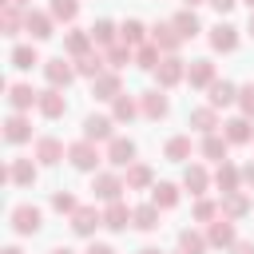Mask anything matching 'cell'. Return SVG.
<instances>
[{
  "label": "cell",
  "mask_w": 254,
  "mask_h": 254,
  "mask_svg": "<svg viewBox=\"0 0 254 254\" xmlns=\"http://www.w3.org/2000/svg\"><path fill=\"white\" fill-rule=\"evenodd\" d=\"M103 64H107V56H99V52H87V56H79V60H75V75L99 79V75H103Z\"/></svg>",
  "instance_id": "8fae6325"
},
{
  "label": "cell",
  "mask_w": 254,
  "mask_h": 254,
  "mask_svg": "<svg viewBox=\"0 0 254 254\" xmlns=\"http://www.w3.org/2000/svg\"><path fill=\"white\" fill-rule=\"evenodd\" d=\"M143 115L147 119H163L167 115V95L163 91H143Z\"/></svg>",
  "instance_id": "7402d4cb"
},
{
  "label": "cell",
  "mask_w": 254,
  "mask_h": 254,
  "mask_svg": "<svg viewBox=\"0 0 254 254\" xmlns=\"http://www.w3.org/2000/svg\"><path fill=\"white\" fill-rule=\"evenodd\" d=\"M139 254H159V250H155V246H147V250H139Z\"/></svg>",
  "instance_id": "9f6ffc18"
},
{
  "label": "cell",
  "mask_w": 254,
  "mask_h": 254,
  "mask_svg": "<svg viewBox=\"0 0 254 254\" xmlns=\"http://www.w3.org/2000/svg\"><path fill=\"white\" fill-rule=\"evenodd\" d=\"M4 179H12V183H20V187H28V183H36V167H32V159H16L8 171H4Z\"/></svg>",
  "instance_id": "ffe728a7"
},
{
  "label": "cell",
  "mask_w": 254,
  "mask_h": 254,
  "mask_svg": "<svg viewBox=\"0 0 254 254\" xmlns=\"http://www.w3.org/2000/svg\"><path fill=\"white\" fill-rule=\"evenodd\" d=\"M242 183H250V187H254V163H246V167H242Z\"/></svg>",
  "instance_id": "f907efd6"
},
{
  "label": "cell",
  "mask_w": 254,
  "mask_h": 254,
  "mask_svg": "<svg viewBox=\"0 0 254 254\" xmlns=\"http://www.w3.org/2000/svg\"><path fill=\"white\" fill-rule=\"evenodd\" d=\"M91 95H95V99H119V75H115V71H103V75L91 83Z\"/></svg>",
  "instance_id": "5bb4252c"
},
{
  "label": "cell",
  "mask_w": 254,
  "mask_h": 254,
  "mask_svg": "<svg viewBox=\"0 0 254 254\" xmlns=\"http://www.w3.org/2000/svg\"><path fill=\"white\" fill-rule=\"evenodd\" d=\"M52 20H75V12H79V0H52Z\"/></svg>",
  "instance_id": "74e56055"
},
{
  "label": "cell",
  "mask_w": 254,
  "mask_h": 254,
  "mask_svg": "<svg viewBox=\"0 0 254 254\" xmlns=\"http://www.w3.org/2000/svg\"><path fill=\"white\" fill-rule=\"evenodd\" d=\"M8 4H28V0H8Z\"/></svg>",
  "instance_id": "680465c9"
},
{
  "label": "cell",
  "mask_w": 254,
  "mask_h": 254,
  "mask_svg": "<svg viewBox=\"0 0 254 254\" xmlns=\"http://www.w3.org/2000/svg\"><path fill=\"white\" fill-rule=\"evenodd\" d=\"M222 127H226V143H250V139H254L246 115H238V119H230V123H222Z\"/></svg>",
  "instance_id": "d6986e66"
},
{
  "label": "cell",
  "mask_w": 254,
  "mask_h": 254,
  "mask_svg": "<svg viewBox=\"0 0 254 254\" xmlns=\"http://www.w3.org/2000/svg\"><path fill=\"white\" fill-rule=\"evenodd\" d=\"M91 190H95L99 198H107V202H119V190H123V183H119L115 175H95Z\"/></svg>",
  "instance_id": "2e32d148"
},
{
  "label": "cell",
  "mask_w": 254,
  "mask_h": 254,
  "mask_svg": "<svg viewBox=\"0 0 254 254\" xmlns=\"http://www.w3.org/2000/svg\"><path fill=\"white\" fill-rule=\"evenodd\" d=\"M179 250H183V254H206V238L194 234V230H183V234H179Z\"/></svg>",
  "instance_id": "1f68e13d"
},
{
  "label": "cell",
  "mask_w": 254,
  "mask_h": 254,
  "mask_svg": "<svg viewBox=\"0 0 254 254\" xmlns=\"http://www.w3.org/2000/svg\"><path fill=\"white\" fill-rule=\"evenodd\" d=\"M234 99H238L234 83H226V79H214V83H210V107H226V103H234Z\"/></svg>",
  "instance_id": "44dd1931"
},
{
  "label": "cell",
  "mask_w": 254,
  "mask_h": 254,
  "mask_svg": "<svg viewBox=\"0 0 254 254\" xmlns=\"http://www.w3.org/2000/svg\"><path fill=\"white\" fill-rule=\"evenodd\" d=\"M44 75H48V83H52V87H67V83L75 79V67H71L64 56H56V60H48V64H44Z\"/></svg>",
  "instance_id": "7a4b0ae2"
},
{
  "label": "cell",
  "mask_w": 254,
  "mask_h": 254,
  "mask_svg": "<svg viewBox=\"0 0 254 254\" xmlns=\"http://www.w3.org/2000/svg\"><path fill=\"white\" fill-rule=\"evenodd\" d=\"M16 28H20V12H16V4H8V8H4V32L12 36Z\"/></svg>",
  "instance_id": "7dc6e473"
},
{
  "label": "cell",
  "mask_w": 254,
  "mask_h": 254,
  "mask_svg": "<svg viewBox=\"0 0 254 254\" xmlns=\"http://www.w3.org/2000/svg\"><path fill=\"white\" fill-rule=\"evenodd\" d=\"M24 28L32 32V40H48L52 36V12H28L24 16Z\"/></svg>",
  "instance_id": "30bf717a"
},
{
  "label": "cell",
  "mask_w": 254,
  "mask_h": 254,
  "mask_svg": "<svg viewBox=\"0 0 254 254\" xmlns=\"http://www.w3.org/2000/svg\"><path fill=\"white\" fill-rule=\"evenodd\" d=\"M246 4H250V12H254V0H246Z\"/></svg>",
  "instance_id": "91938a15"
},
{
  "label": "cell",
  "mask_w": 254,
  "mask_h": 254,
  "mask_svg": "<svg viewBox=\"0 0 254 254\" xmlns=\"http://www.w3.org/2000/svg\"><path fill=\"white\" fill-rule=\"evenodd\" d=\"M187 4H190V8H194V4H202V0H187Z\"/></svg>",
  "instance_id": "6f0895ef"
},
{
  "label": "cell",
  "mask_w": 254,
  "mask_h": 254,
  "mask_svg": "<svg viewBox=\"0 0 254 254\" xmlns=\"http://www.w3.org/2000/svg\"><path fill=\"white\" fill-rule=\"evenodd\" d=\"M171 24H175V32H179L183 40H190V36H198V32H202V28H198V16H194L190 8H187V12H179Z\"/></svg>",
  "instance_id": "603a6c76"
},
{
  "label": "cell",
  "mask_w": 254,
  "mask_h": 254,
  "mask_svg": "<svg viewBox=\"0 0 254 254\" xmlns=\"http://www.w3.org/2000/svg\"><path fill=\"white\" fill-rule=\"evenodd\" d=\"M36 107H40L48 119H60V115L67 111V99H64V91H60V87H52V91H44V95H40V103H36Z\"/></svg>",
  "instance_id": "52a82bcc"
},
{
  "label": "cell",
  "mask_w": 254,
  "mask_h": 254,
  "mask_svg": "<svg viewBox=\"0 0 254 254\" xmlns=\"http://www.w3.org/2000/svg\"><path fill=\"white\" fill-rule=\"evenodd\" d=\"M214 210H218V206H214V202H206V198H202V202H194V218H198V222H210V218H214Z\"/></svg>",
  "instance_id": "bcb514c9"
},
{
  "label": "cell",
  "mask_w": 254,
  "mask_h": 254,
  "mask_svg": "<svg viewBox=\"0 0 254 254\" xmlns=\"http://www.w3.org/2000/svg\"><path fill=\"white\" fill-rule=\"evenodd\" d=\"M214 183L222 187V194H234V190H238V183H242V171H234V167H226V163H222V167L214 171Z\"/></svg>",
  "instance_id": "484cf974"
},
{
  "label": "cell",
  "mask_w": 254,
  "mask_h": 254,
  "mask_svg": "<svg viewBox=\"0 0 254 254\" xmlns=\"http://www.w3.org/2000/svg\"><path fill=\"white\" fill-rule=\"evenodd\" d=\"M151 183V167H127V187H147Z\"/></svg>",
  "instance_id": "ee69618b"
},
{
  "label": "cell",
  "mask_w": 254,
  "mask_h": 254,
  "mask_svg": "<svg viewBox=\"0 0 254 254\" xmlns=\"http://www.w3.org/2000/svg\"><path fill=\"white\" fill-rule=\"evenodd\" d=\"M67 159H71V167H75V171H95L103 155L95 151V143L79 139V143H71V147H67Z\"/></svg>",
  "instance_id": "6da1fadb"
},
{
  "label": "cell",
  "mask_w": 254,
  "mask_h": 254,
  "mask_svg": "<svg viewBox=\"0 0 254 254\" xmlns=\"http://www.w3.org/2000/svg\"><path fill=\"white\" fill-rule=\"evenodd\" d=\"M187 79H190V87H210L214 83V64L210 60H194L187 67Z\"/></svg>",
  "instance_id": "7c38bea8"
},
{
  "label": "cell",
  "mask_w": 254,
  "mask_h": 254,
  "mask_svg": "<svg viewBox=\"0 0 254 254\" xmlns=\"http://www.w3.org/2000/svg\"><path fill=\"white\" fill-rule=\"evenodd\" d=\"M155 75H159V87H175L187 71H183V60H179V56H167V60L155 67Z\"/></svg>",
  "instance_id": "5b68a950"
},
{
  "label": "cell",
  "mask_w": 254,
  "mask_h": 254,
  "mask_svg": "<svg viewBox=\"0 0 254 254\" xmlns=\"http://www.w3.org/2000/svg\"><path fill=\"white\" fill-rule=\"evenodd\" d=\"M139 230H155L159 226V206L155 202H147V206H135V218H131Z\"/></svg>",
  "instance_id": "f1b7e54d"
},
{
  "label": "cell",
  "mask_w": 254,
  "mask_h": 254,
  "mask_svg": "<svg viewBox=\"0 0 254 254\" xmlns=\"http://www.w3.org/2000/svg\"><path fill=\"white\" fill-rule=\"evenodd\" d=\"M4 254H20V246H8V250H4Z\"/></svg>",
  "instance_id": "db71d44e"
},
{
  "label": "cell",
  "mask_w": 254,
  "mask_h": 254,
  "mask_svg": "<svg viewBox=\"0 0 254 254\" xmlns=\"http://www.w3.org/2000/svg\"><path fill=\"white\" fill-rule=\"evenodd\" d=\"M222 210H226L230 218H238V214H246V210H250V198H246L242 190H234V194H226V202H222Z\"/></svg>",
  "instance_id": "8d00e7d4"
},
{
  "label": "cell",
  "mask_w": 254,
  "mask_h": 254,
  "mask_svg": "<svg viewBox=\"0 0 254 254\" xmlns=\"http://www.w3.org/2000/svg\"><path fill=\"white\" fill-rule=\"evenodd\" d=\"M135 64H139L143 71H155V67L163 64V60H159V48H155V44H143V48L135 52Z\"/></svg>",
  "instance_id": "d6a6232c"
},
{
  "label": "cell",
  "mask_w": 254,
  "mask_h": 254,
  "mask_svg": "<svg viewBox=\"0 0 254 254\" xmlns=\"http://www.w3.org/2000/svg\"><path fill=\"white\" fill-rule=\"evenodd\" d=\"M95 226H103V214H99L95 206H79V210L71 214V230H75V234H95Z\"/></svg>",
  "instance_id": "3957f363"
},
{
  "label": "cell",
  "mask_w": 254,
  "mask_h": 254,
  "mask_svg": "<svg viewBox=\"0 0 254 254\" xmlns=\"http://www.w3.org/2000/svg\"><path fill=\"white\" fill-rule=\"evenodd\" d=\"M234 254H254V246L250 242H234Z\"/></svg>",
  "instance_id": "816d5d0a"
},
{
  "label": "cell",
  "mask_w": 254,
  "mask_h": 254,
  "mask_svg": "<svg viewBox=\"0 0 254 254\" xmlns=\"http://www.w3.org/2000/svg\"><path fill=\"white\" fill-rule=\"evenodd\" d=\"M83 254H115V250H111V246H103V242H91Z\"/></svg>",
  "instance_id": "681fc988"
},
{
  "label": "cell",
  "mask_w": 254,
  "mask_h": 254,
  "mask_svg": "<svg viewBox=\"0 0 254 254\" xmlns=\"http://www.w3.org/2000/svg\"><path fill=\"white\" fill-rule=\"evenodd\" d=\"M12 226H16L20 234H36V230H40V210L28 206V202L16 206V210H12Z\"/></svg>",
  "instance_id": "8992f818"
},
{
  "label": "cell",
  "mask_w": 254,
  "mask_h": 254,
  "mask_svg": "<svg viewBox=\"0 0 254 254\" xmlns=\"http://www.w3.org/2000/svg\"><path fill=\"white\" fill-rule=\"evenodd\" d=\"M210 48H214V52H234V48H238V28L214 24V28H210Z\"/></svg>",
  "instance_id": "277c9868"
},
{
  "label": "cell",
  "mask_w": 254,
  "mask_h": 254,
  "mask_svg": "<svg viewBox=\"0 0 254 254\" xmlns=\"http://www.w3.org/2000/svg\"><path fill=\"white\" fill-rule=\"evenodd\" d=\"M83 139H87V143L111 139V119H107V115H87V119H83Z\"/></svg>",
  "instance_id": "ba28073f"
},
{
  "label": "cell",
  "mask_w": 254,
  "mask_h": 254,
  "mask_svg": "<svg viewBox=\"0 0 254 254\" xmlns=\"http://www.w3.org/2000/svg\"><path fill=\"white\" fill-rule=\"evenodd\" d=\"M183 44V36L175 32V24H159L155 28V48H163V52H175Z\"/></svg>",
  "instance_id": "cb8c5ba5"
},
{
  "label": "cell",
  "mask_w": 254,
  "mask_h": 254,
  "mask_svg": "<svg viewBox=\"0 0 254 254\" xmlns=\"http://www.w3.org/2000/svg\"><path fill=\"white\" fill-rule=\"evenodd\" d=\"M107 64H111V71L127 67V64H131V52H127V44H111V48H107Z\"/></svg>",
  "instance_id": "f35d334b"
},
{
  "label": "cell",
  "mask_w": 254,
  "mask_h": 254,
  "mask_svg": "<svg viewBox=\"0 0 254 254\" xmlns=\"http://www.w3.org/2000/svg\"><path fill=\"white\" fill-rule=\"evenodd\" d=\"M36 159L40 163H60L64 159V143L60 139H40L36 143Z\"/></svg>",
  "instance_id": "d4e9b609"
},
{
  "label": "cell",
  "mask_w": 254,
  "mask_h": 254,
  "mask_svg": "<svg viewBox=\"0 0 254 254\" xmlns=\"http://www.w3.org/2000/svg\"><path fill=\"white\" fill-rule=\"evenodd\" d=\"M8 103H12L16 111H28L32 103H40V95H36L28 83H12V87H8Z\"/></svg>",
  "instance_id": "9a60e30c"
},
{
  "label": "cell",
  "mask_w": 254,
  "mask_h": 254,
  "mask_svg": "<svg viewBox=\"0 0 254 254\" xmlns=\"http://www.w3.org/2000/svg\"><path fill=\"white\" fill-rule=\"evenodd\" d=\"M4 139L8 143H24V139H32V123L16 111V115H8V123H4Z\"/></svg>",
  "instance_id": "4fadbf2b"
},
{
  "label": "cell",
  "mask_w": 254,
  "mask_h": 254,
  "mask_svg": "<svg viewBox=\"0 0 254 254\" xmlns=\"http://www.w3.org/2000/svg\"><path fill=\"white\" fill-rule=\"evenodd\" d=\"M187 155H190V139H187V135H175V139H167V159L183 163Z\"/></svg>",
  "instance_id": "d590c367"
},
{
  "label": "cell",
  "mask_w": 254,
  "mask_h": 254,
  "mask_svg": "<svg viewBox=\"0 0 254 254\" xmlns=\"http://www.w3.org/2000/svg\"><path fill=\"white\" fill-rule=\"evenodd\" d=\"M91 40H95V44H111V40H115V24H111V20L91 24Z\"/></svg>",
  "instance_id": "ab89813d"
},
{
  "label": "cell",
  "mask_w": 254,
  "mask_h": 254,
  "mask_svg": "<svg viewBox=\"0 0 254 254\" xmlns=\"http://www.w3.org/2000/svg\"><path fill=\"white\" fill-rule=\"evenodd\" d=\"M131 159H135V143H131V139H111L107 163H111V167H131Z\"/></svg>",
  "instance_id": "9c48e42d"
},
{
  "label": "cell",
  "mask_w": 254,
  "mask_h": 254,
  "mask_svg": "<svg viewBox=\"0 0 254 254\" xmlns=\"http://www.w3.org/2000/svg\"><path fill=\"white\" fill-rule=\"evenodd\" d=\"M246 32H250V36H254V12H250V28H246Z\"/></svg>",
  "instance_id": "11a10c76"
},
{
  "label": "cell",
  "mask_w": 254,
  "mask_h": 254,
  "mask_svg": "<svg viewBox=\"0 0 254 254\" xmlns=\"http://www.w3.org/2000/svg\"><path fill=\"white\" fill-rule=\"evenodd\" d=\"M238 103H242V115L254 119V83H246V87L238 91Z\"/></svg>",
  "instance_id": "f6af8a7d"
},
{
  "label": "cell",
  "mask_w": 254,
  "mask_h": 254,
  "mask_svg": "<svg viewBox=\"0 0 254 254\" xmlns=\"http://www.w3.org/2000/svg\"><path fill=\"white\" fill-rule=\"evenodd\" d=\"M206 183H210V179H206V171H202V167H187L183 187H187L190 194H202V190H206Z\"/></svg>",
  "instance_id": "f546056e"
},
{
  "label": "cell",
  "mask_w": 254,
  "mask_h": 254,
  "mask_svg": "<svg viewBox=\"0 0 254 254\" xmlns=\"http://www.w3.org/2000/svg\"><path fill=\"white\" fill-rule=\"evenodd\" d=\"M202 155L214 159V163H222V159H226V135H222V139H218V135H206V139H202Z\"/></svg>",
  "instance_id": "836d02e7"
},
{
  "label": "cell",
  "mask_w": 254,
  "mask_h": 254,
  "mask_svg": "<svg viewBox=\"0 0 254 254\" xmlns=\"http://www.w3.org/2000/svg\"><path fill=\"white\" fill-rule=\"evenodd\" d=\"M87 48H91V32H71L67 36V56H87Z\"/></svg>",
  "instance_id": "e575fe53"
},
{
  "label": "cell",
  "mask_w": 254,
  "mask_h": 254,
  "mask_svg": "<svg viewBox=\"0 0 254 254\" xmlns=\"http://www.w3.org/2000/svg\"><path fill=\"white\" fill-rule=\"evenodd\" d=\"M190 127H198V131L214 135V127H218V115H214V107H198V111H190Z\"/></svg>",
  "instance_id": "83f0119b"
},
{
  "label": "cell",
  "mask_w": 254,
  "mask_h": 254,
  "mask_svg": "<svg viewBox=\"0 0 254 254\" xmlns=\"http://www.w3.org/2000/svg\"><path fill=\"white\" fill-rule=\"evenodd\" d=\"M52 254H71V250H67V246H56V250H52Z\"/></svg>",
  "instance_id": "f5cc1de1"
},
{
  "label": "cell",
  "mask_w": 254,
  "mask_h": 254,
  "mask_svg": "<svg viewBox=\"0 0 254 254\" xmlns=\"http://www.w3.org/2000/svg\"><path fill=\"white\" fill-rule=\"evenodd\" d=\"M131 218H135V210H127L123 202H111V206L103 210V226H111V230H127Z\"/></svg>",
  "instance_id": "e0dca14e"
},
{
  "label": "cell",
  "mask_w": 254,
  "mask_h": 254,
  "mask_svg": "<svg viewBox=\"0 0 254 254\" xmlns=\"http://www.w3.org/2000/svg\"><path fill=\"white\" fill-rule=\"evenodd\" d=\"M119 32H123V44H127V48H131V44H143V24H139V20H127Z\"/></svg>",
  "instance_id": "b9f144b4"
},
{
  "label": "cell",
  "mask_w": 254,
  "mask_h": 254,
  "mask_svg": "<svg viewBox=\"0 0 254 254\" xmlns=\"http://www.w3.org/2000/svg\"><path fill=\"white\" fill-rule=\"evenodd\" d=\"M32 64H40V56H36V48H32V44H16V48H12V67H20V71H28Z\"/></svg>",
  "instance_id": "4316f807"
},
{
  "label": "cell",
  "mask_w": 254,
  "mask_h": 254,
  "mask_svg": "<svg viewBox=\"0 0 254 254\" xmlns=\"http://www.w3.org/2000/svg\"><path fill=\"white\" fill-rule=\"evenodd\" d=\"M139 115V107H135V99H127V95H119L115 99V119L119 123H127V119H135Z\"/></svg>",
  "instance_id": "60d3db41"
},
{
  "label": "cell",
  "mask_w": 254,
  "mask_h": 254,
  "mask_svg": "<svg viewBox=\"0 0 254 254\" xmlns=\"http://www.w3.org/2000/svg\"><path fill=\"white\" fill-rule=\"evenodd\" d=\"M206 242H210V246H234L238 238H234V226H230L226 218H218V222H210V230H206Z\"/></svg>",
  "instance_id": "ac0fdd59"
},
{
  "label": "cell",
  "mask_w": 254,
  "mask_h": 254,
  "mask_svg": "<svg viewBox=\"0 0 254 254\" xmlns=\"http://www.w3.org/2000/svg\"><path fill=\"white\" fill-rule=\"evenodd\" d=\"M206 4H210V8H218V12H230L238 0H206Z\"/></svg>",
  "instance_id": "c3c4849f"
},
{
  "label": "cell",
  "mask_w": 254,
  "mask_h": 254,
  "mask_svg": "<svg viewBox=\"0 0 254 254\" xmlns=\"http://www.w3.org/2000/svg\"><path fill=\"white\" fill-rule=\"evenodd\" d=\"M52 206H56L60 214H75V210H79V206H75V198H71L67 190H56V194H52Z\"/></svg>",
  "instance_id": "7bdbcfd3"
},
{
  "label": "cell",
  "mask_w": 254,
  "mask_h": 254,
  "mask_svg": "<svg viewBox=\"0 0 254 254\" xmlns=\"http://www.w3.org/2000/svg\"><path fill=\"white\" fill-rule=\"evenodd\" d=\"M151 202H155V206H163V210H167V206H175V202H179V187H175V183H159V187H155V194H151Z\"/></svg>",
  "instance_id": "4dcf8cb0"
}]
</instances>
